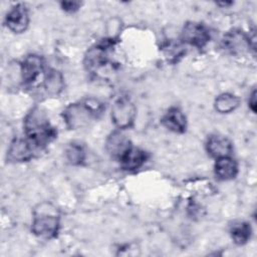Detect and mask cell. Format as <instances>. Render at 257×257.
Wrapping results in <instances>:
<instances>
[{
  "label": "cell",
  "mask_w": 257,
  "mask_h": 257,
  "mask_svg": "<svg viewBox=\"0 0 257 257\" xmlns=\"http://www.w3.org/2000/svg\"><path fill=\"white\" fill-rule=\"evenodd\" d=\"M103 111V105L97 99L89 98L70 103L62 112L63 121L69 130H78L87 126Z\"/></svg>",
  "instance_id": "1"
},
{
  "label": "cell",
  "mask_w": 257,
  "mask_h": 257,
  "mask_svg": "<svg viewBox=\"0 0 257 257\" xmlns=\"http://www.w3.org/2000/svg\"><path fill=\"white\" fill-rule=\"evenodd\" d=\"M251 226L247 222H235L230 227V236L235 244L244 245L251 237Z\"/></svg>",
  "instance_id": "16"
},
{
  "label": "cell",
  "mask_w": 257,
  "mask_h": 257,
  "mask_svg": "<svg viewBox=\"0 0 257 257\" xmlns=\"http://www.w3.org/2000/svg\"><path fill=\"white\" fill-rule=\"evenodd\" d=\"M223 46L233 55H240L250 48L255 51V33L248 36L242 30L233 29L224 35Z\"/></svg>",
  "instance_id": "6"
},
{
  "label": "cell",
  "mask_w": 257,
  "mask_h": 257,
  "mask_svg": "<svg viewBox=\"0 0 257 257\" xmlns=\"http://www.w3.org/2000/svg\"><path fill=\"white\" fill-rule=\"evenodd\" d=\"M215 174L219 180H233L238 174V166L231 157H223L216 159Z\"/></svg>",
  "instance_id": "15"
},
{
  "label": "cell",
  "mask_w": 257,
  "mask_h": 257,
  "mask_svg": "<svg viewBox=\"0 0 257 257\" xmlns=\"http://www.w3.org/2000/svg\"><path fill=\"white\" fill-rule=\"evenodd\" d=\"M38 148L27 138L15 139L11 142L7 151V161L12 163L27 162L34 157Z\"/></svg>",
  "instance_id": "8"
},
{
  "label": "cell",
  "mask_w": 257,
  "mask_h": 257,
  "mask_svg": "<svg viewBox=\"0 0 257 257\" xmlns=\"http://www.w3.org/2000/svg\"><path fill=\"white\" fill-rule=\"evenodd\" d=\"M44 70V63L41 56L36 54L27 55L20 64L21 77L24 83L34 82Z\"/></svg>",
  "instance_id": "10"
},
{
  "label": "cell",
  "mask_w": 257,
  "mask_h": 257,
  "mask_svg": "<svg viewBox=\"0 0 257 257\" xmlns=\"http://www.w3.org/2000/svg\"><path fill=\"white\" fill-rule=\"evenodd\" d=\"M248 104H249L250 109H251L253 112H256V91H255V90H253L252 93H251V95L249 96Z\"/></svg>",
  "instance_id": "21"
},
{
  "label": "cell",
  "mask_w": 257,
  "mask_h": 257,
  "mask_svg": "<svg viewBox=\"0 0 257 257\" xmlns=\"http://www.w3.org/2000/svg\"><path fill=\"white\" fill-rule=\"evenodd\" d=\"M162 123L171 132L177 134L185 133L187 128V119L179 107H170L162 117Z\"/></svg>",
  "instance_id": "13"
},
{
  "label": "cell",
  "mask_w": 257,
  "mask_h": 257,
  "mask_svg": "<svg viewBox=\"0 0 257 257\" xmlns=\"http://www.w3.org/2000/svg\"><path fill=\"white\" fill-rule=\"evenodd\" d=\"M239 98L232 93H222L215 99V109L220 113H229L239 106Z\"/></svg>",
  "instance_id": "17"
},
{
  "label": "cell",
  "mask_w": 257,
  "mask_h": 257,
  "mask_svg": "<svg viewBox=\"0 0 257 257\" xmlns=\"http://www.w3.org/2000/svg\"><path fill=\"white\" fill-rule=\"evenodd\" d=\"M137 115V108L133 101L126 96L116 99L111 107V120L118 130L133 126Z\"/></svg>",
  "instance_id": "4"
},
{
  "label": "cell",
  "mask_w": 257,
  "mask_h": 257,
  "mask_svg": "<svg viewBox=\"0 0 257 257\" xmlns=\"http://www.w3.org/2000/svg\"><path fill=\"white\" fill-rule=\"evenodd\" d=\"M40 208L41 209H36L34 213L31 231L39 238H54L60 227L59 217L54 209H48V205H46V207L40 206Z\"/></svg>",
  "instance_id": "3"
},
{
  "label": "cell",
  "mask_w": 257,
  "mask_h": 257,
  "mask_svg": "<svg viewBox=\"0 0 257 257\" xmlns=\"http://www.w3.org/2000/svg\"><path fill=\"white\" fill-rule=\"evenodd\" d=\"M131 147V141L119 131L112 132L105 141L106 152L110 155V157L117 159L118 161Z\"/></svg>",
  "instance_id": "11"
},
{
  "label": "cell",
  "mask_w": 257,
  "mask_h": 257,
  "mask_svg": "<svg viewBox=\"0 0 257 257\" xmlns=\"http://www.w3.org/2000/svg\"><path fill=\"white\" fill-rule=\"evenodd\" d=\"M110 46L111 42L106 40L88 49L84 56V65L90 73L99 74L103 69L108 67L110 63L108 49Z\"/></svg>",
  "instance_id": "5"
},
{
  "label": "cell",
  "mask_w": 257,
  "mask_h": 257,
  "mask_svg": "<svg viewBox=\"0 0 257 257\" xmlns=\"http://www.w3.org/2000/svg\"><path fill=\"white\" fill-rule=\"evenodd\" d=\"M43 86L48 94L57 95L63 88L62 75L58 71L50 69L49 72H47L45 75Z\"/></svg>",
  "instance_id": "18"
},
{
  "label": "cell",
  "mask_w": 257,
  "mask_h": 257,
  "mask_svg": "<svg viewBox=\"0 0 257 257\" xmlns=\"http://www.w3.org/2000/svg\"><path fill=\"white\" fill-rule=\"evenodd\" d=\"M210 31L206 25L200 22L189 21L187 22L182 30L183 42L192 45L196 48H204L210 41Z\"/></svg>",
  "instance_id": "7"
},
{
  "label": "cell",
  "mask_w": 257,
  "mask_h": 257,
  "mask_svg": "<svg viewBox=\"0 0 257 257\" xmlns=\"http://www.w3.org/2000/svg\"><path fill=\"white\" fill-rule=\"evenodd\" d=\"M26 138L38 149L44 148L55 137L56 132L50 124L46 114L39 108L31 109L24 118Z\"/></svg>",
  "instance_id": "2"
},
{
  "label": "cell",
  "mask_w": 257,
  "mask_h": 257,
  "mask_svg": "<svg viewBox=\"0 0 257 257\" xmlns=\"http://www.w3.org/2000/svg\"><path fill=\"white\" fill-rule=\"evenodd\" d=\"M5 23L9 30L14 33L24 32L29 24V16L26 6L22 3L14 5L7 13Z\"/></svg>",
  "instance_id": "9"
},
{
  "label": "cell",
  "mask_w": 257,
  "mask_h": 257,
  "mask_svg": "<svg viewBox=\"0 0 257 257\" xmlns=\"http://www.w3.org/2000/svg\"><path fill=\"white\" fill-rule=\"evenodd\" d=\"M148 155L145 151L131 147L126 153L120 158V165L126 171H135L140 169L147 161Z\"/></svg>",
  "instance_id": "14"
},
{
  "label": "cell",
  "mask_w": 257,
  "mask_h": 257,
  "mask_svg": "<svg viewBox=\"0 0 257 257\" xmlns=\"http://www.w3.org/2000/svg\"><path fill=\"white\" fill-rule=\"evenodd\" d=\"M65 158L73 166L81 165L85 160V150L78 143H71L65 149Z\"/></svg>",
  "instance_id": "19"
},
{
  "label": "cell",
  "mask_w": 257,
  "mask_h": 257,
  "mask_svg": "<svg viewBox=\"0 0 257 257\" xmlns=\"http://www.w3.org/2000/svg\"><path fill=\"white\" fill-rule=\"evenodd\" d=\"M60 6L66 12H75L80 8L81 3L76 1H62L60 3Z\"/></svg>",
  "instance_id": "20"
},
{
  "label": "cell",
  "mask_w": 257,
  "mask_h": 257,
  "mask_svg": "<svg viewBox=\"0 0 257 257\" xmlns=\"http://www.w3.org/2000/svg\"><path fill=\"white\" fill-rule=\"evenodd\" d=\"M232 149L231 142L226 137L219 135L210 136L206 143V150L208 154L215 159L230 157Z\"/></svg>",
  "instance_id": "12"
}]
</instances>
